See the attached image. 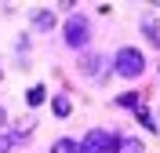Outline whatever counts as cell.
Here are the masks:
<instances>
[{"label": "cell", "mask_w": 160, "mask_h": 153, "mask_svg": "<svg viewBox=\"0 0 160 153\" xmlns=\"http://www.w3.org/2000/svg\"><path fill=\"white\" fill-rule=\"evenodd\" d=\"M44 99H48V91H44L40 84H37V88H29V91H26V102H29V106H40V102H44Z\"/></svg>", "instance_id": "30bf717a"}, {"label": "cell", "mask_w": 160, "mask_h": 153, "mask_svg": "<svg viewBox=\"0 0 160 153\" xmlns=\"http://www.w3.org/2000/svg\"><path fill=\"white\" fill-rule=\"evenodd\" d=\"M109 153H146V146L138 139H117V135H109Z\"/></svg>", "instance_id": "277c9868"}, {"label": "cell", "mask_w": 160, "mask_h": 153, "mask_svg": "<svg viewBox=\"0 0 160 153\" xmlns=\"http://www.w3.org/2000/svg\"><path fill=\"white\" fill-rule=\"evenodd\" d=\"M113 69H117L120 77L135 80V77H142V69H146V55H142L138 48H120L117 59H113Z\"/></svg>", "instance_id": "6da1fadb"}, {"label": "cell", "mask_w": 160, "mask_h": 153, "mask_svg": "<svg viewBox=\"0 0 160 153\" xmlns=\"http://www.w3.org/2000/svg\"><path fill=\"white\" fill-rule=\"evenodd\" d=\"M62 37H66V44H69V48H84V44H88V37H91L88 18H84V15H73V18L62 26Z\"/></svg>", "instance_id": "7a4b0ae2"}, {"label": "cell", "mask_w": 160, "mask_h": 153, "mask_svg": "<svg viewBox=\"0 0 160 153\" xmlns=\"http://www.w3.org/2000/svg\"><path fill=\"white\" fill-rule=\"evenodd\" d=\"M33 29H40V33H48V29H55V15L51 11H33Z\"/></svg>", "instance_id": "5b68a950"}, {"label": "cell", "mask_w": 160, "mask_h": 153, "mask_svg": "<svg viewBox=\"0 0 160 153\" xmlns=\"http://www.w3.org/2000/svg\"><path fill=\"white\" fill-rule=\"evenodd\" d=\"M117 106H138V95H135V91L120 95V99H117Z\"/></svg>", "instance_id": "7c38bea8"}, {"label": "cell", "mask_w": 160, "mask_h": 153, "mask_svg": "<svg viewBox=\"0 0 160 153\" xmlns=\"http://www.w3.org/2000/svg\"><path fill=\"white\" fill-rule=\"evenodd\" d=\"M51 153H80V142H73V139H58V142L51 146Z\"/></svg>", "instance_id": "52a82bcc"}, {"label": "cell", "mask_w": 160, "mask_h": 153, "mask_svg": "<svg viewBox=\"0 0 160 153\" xmlns=\"http://www.w3.org/2000/svg\"><path fill=\"white\" fill-rule=\"evenodd\" d=\"M98 66H102V59H98V55H91V59H80V69L88 73V77H95V73H98Z\"/></svg>", "instance_id": "9c48e42d"}, {"label": "cell", "mask_w": 160, "mask_h": 153, "mask_svg": "<svg viewBox=\"0 0 160 153\" xmlns=\"http://www.w3.org/2000/svg\"><path fill=\"white\" fill-rule=\"evenodd\" d=\"M80 153H109V135L102 128H91L84 135V142H80Z\"/></svg>", "instance_id": "3957f363"}, {"label": "cell", "mask_w": 160, "mask_h": 153, "mask_svg": "<svg viewBox=\"0 0 160 153\" xmlns=\"http://www.w3.org/2000/svg\"><path fill=\"white\" fill-rule=\"evenodd\" d=\"M11 146H15V139L11 135H0V153H11Z\"/></svg>", "instance_id": "4fadbf2b"}, {"label": "cell", "mask_w": 160, "mask_h": 153, "mask_svg": "<svg viewBox=\"0 0 160 153\" xmlns=\"http://www.w3.org/2000/svg\"><path fill=\"white\" fill-rule=\"evenodd\" d=\"M51 110H55V117H69L73 102L66 99V95H55V99H51Z\"/></svg>", "instance_id": "8992f818"}, {"label": "cell", "mask_w": 160, "mask_h": 153, "mask_svg": "<svg viewBox=\"0 0 160 153\" xmlns=\"http://www.w3.org/2000/svg\"><path fill=\"white\" fill-rule=\"evenodd\" d=\"M138 124H142V128H149V131H157V120H153L149 110H138Z\"/></svg>", "instance_id": "8fae6325"}, {"label": "cell", "mask_w": 160, "mask_h": 153, "mask_svg": "<svg viewBox=\"0 0 160 153\" xmlns=\"http://www.w3.org/2000/svg\"><path fill=\"white\" fill-rule=\"evenodd\" d=\"M142 33L149 37V44H160V26H157L153 18H146V22H142Z\"/></svg>", "instance_id": "ba28073f"}, {"label": "cell", "mask_w": 160, "mask_h": 153, "mask_svg": "<svg viewBox=\"0 0 160 153\" xmlns=\"http://www.w3.org/2000/svg\"><path fill=\"white\" fill-rule=\"evenodd\" d=\"M4 124H8V110L0 106V135H4Z\"/></svg>", "instance_id": "5bb4252c"}]
</instances>
